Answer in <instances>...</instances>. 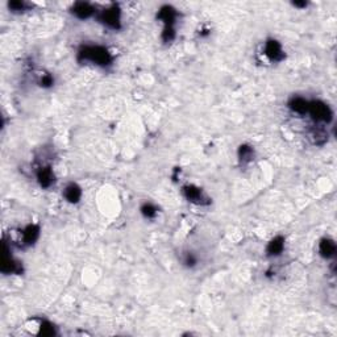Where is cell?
I'll use <instances>...</instances> for the list:
<instances>
[{
  "label": "cell",
  "instance_id": "obj_9",
  "mask_svg": "<svg viewBox=\"0 0 337 337\" xmlns=\"http://www.w3.org/2000/svg\"><path fill=\"white\" fill-rule=\"evenodd\" d=\"M36 178H37L40 187L42 188L52 187L56 182V175L50 166H41L36 172Z\"/></svg>",
  "mask_w": 337,
  "mask_h": 337
},
{
  "label": "cell",
  "instance_id": "obj_21",
  "mask_svg": "<svg viewBox=\"0 0 337 337\" xmlns=\"http://www.w3.org/2000/svg\"><path fill=\"white\" fill-rule=\"evenodd\" d=\"M292 5H294V7H296V8H302V9H303V8L307 7V3H306V1H294V3H292Z\"/></svg>",
  "mask_w": 337,
  "mask_h": 337
},
{
  "label": "cell",
  "instance_id": "obj_8",
  "mask_svg": "<svg viewBox=\"0 0 337 337\" xmlns=\"http://www.w3.org/2000/svg\"><path fill=\"white\" fill-rule=\"evenodd\" d=\"M71 13H73L77 19L81 20H87L90 19L91 16H94L96 13V8L92 5V4L87 3V1H77L74 3V5L71 7Z\"/></svg>",
  "mask_w": 337,
  "mask_h": 337
},
{
  "label": "cell",
  "instance_id": "obj_13",
  "mask_svg": "<svg viewBox=\"0 0 337 337\" xmlns=\"http://www.w3.org/2000/svg\"><path fill=\"white\" fill-rule=\"evenodd\" d=\"M65 199L71 204H77L82 198V188L77 183H69L63 190Z\"/></svg>",
  "mask_w": 337,
  "mask_h": 337
},
{
  "label": "cell",
  "instance_id": "obj_7",
  "mask_svg": "<svg viewBox=\"0 0 337 337\" xmlns=\"http://www.w3.org/2000/svg\"><path fill=\"white\" fill-rule=\"evenodd\" d=\"M265 56L273 62H281L284 59V50L280 42L270 39L265 42Z\"/></svg>",
  "mask_w": 337,
  "mask_h": 337
},
{
  "label": "cell",
  "instance_id": "obj_12",
  "mask_svg": "<svg viewBox=\"0 0 337 337\" xmlns=\"http://www.w3.org/2000/svg\"><path fill=\"white\" fill-rule=\"evenodd\" d=\"M284 249V237L282 236H276L270 240V242L266 246V254L269 257H278L282 254Z\"/></svg>",
  "mask_w": 337,
  "mask_h": 337
},
{
  "label": "cell",
  "instance_id": "obj_14",
  "mask_svg": "<svg viewBox=\"0 0 337 337\" xmlns=\"http://www.w3.org/2000/svg\"><path fill=\"white\" fill-rule=\"evenodd\" d=\"M319 254L323 258H332L336 254V244L334 240L331 238H323L322 241L319 242Z\"/></svg>",
  "mask_w": 337,
  "mask_h": 337
},
{
  "label": "cell",
  "instance_id": "obj_19",
  "mask_svg": "<svg viewBox=\"0 0 337 337\" xmlns=\"http://www.w3.org/2000/svg\"><path fill=\"white\" fill-rule=\"evenodd\" d=\"M40 335H42V336H54L56 335V330H54V326L52 324V323L46 322V320H42L41 323H40Z\"/></svg>",
  "mask_w": 337,
  "mask_h": 337
},
{
  "label": "cell",
  "instance_id": "obj_16",
  "mask_svg": "<svg viewBox=\"0 0 337 337\" xmlns=\"http://www.w3.org/2000/svg\"><path fill=\"white\" fill-rule=\"evenodd\" d=\"M7 7L12 13H23L25 11H29L32 5L23 0H15V1H8Z\"/></svg>",
  "mask_w": 337,
  "mask_h": 337
},
{
  "label": "cell",
  "instance_id": "obj_1",
  "mask_svg": "<svg viewBox=\"0 0 337 337\" xmlns=\"http://www.w3.org/2000/svg\"><path fill=\"white\" fill-rule=\"evenodd\" d=\"M77 59L79 62H91L100 67H107L112 63L113 57L107 48L100 45H83L78 50Z\"/></svg>",
  "mask_w": 337,
  "mask_h": 337
},
{
  "label": "cell",
  "instance_id": "obj_20",
  "mask_svg": "<svg viewBox=\"0 0 337 337\" xmlns=\"http://www.w3.org/2000/svg\"><path fill=\"white\" fill-rule=\"evenodd\" d=\"M54 79L50 74H45V75L40 79V86H42V87H52Z\"/></svg>",
  "mask_w": 337,
  "mask_h": 337
},
{
  "label": "cell",
  "instance_id": "obj_5",
  "mask_svg": "<svg viewBox=\"0 0 337 337\" xmlns=\"http://www.w3.org/2000/svg\"><path fill=\"white\" fill-rule=\"evenodd\" d=\"M1 273H3V274H21V273H23V265L12 257V254L9 253V250H8L7 242H4Z\"/></svg>",
  "mask_w": 337,
  "mask_h": 337
},
{
  "label": "cell",
  "instance_id": "obj_15",
  "mask_svg": "<svg viewBox=\"0 0 337 337\" xmlns=\"http://www.w3.org/2000/svg\"><path fill=\"white\" fill-rule=\"evenodd\" d=\"M237 157L241 165H248L254 158V149L248 144H242V145L238 146Z\"/></svg>",
  "mask_w": 337,
  "mask_h": 337
},
{
  "label": "cell",
  "instance_id": "obj_2",
  "mask_svg": "<svg viewBox=\"0 0 337 337\" xmlns=\"http://www.w3.org/2000/svg\"><path fill=\"white\" fill-rule=\"evenodd\" d=\"M315 123L330 124L332 121L334 113L328 104H326L322 100H312L308 103V112Z\"/></svg>",
  "mask_w": 337,
  "mask_h": 337
},
{
  "label": "cell",
  "instance_id": "obj_18",
  "mask_svg": "<svg viewBox=\"0 0 337 337\" xmlns=\"http://www.w3.org/2000/svg\"><path fill=\"white\" fill-rule=\"evenodd\" d=\"M182 262L186 268H194L198 264V256L194 252H184Z\"/></svg>",
  "mask_w": 337,
  "mask_h": 337
},
{
  "label": "cell",
  "instance_id": "obj_11",
  "mask_svg": "<svg viewBox=\"0 0 337 337\" xmlns=\"http://www.w3.org/2000/svg\"><path fill=\"white\" fill-rule=\"evenodd\" d=\"M308 100H306L302 96H292L291 99L288 100V108L291 110L294 113H298V115H306L308 112Z\"/></svg>",
  "mask_w": 337,
  "mask_h": 337
},
{
  "label": "cell",
  "instance_id": "obj_17",
  "mask_svg": "<svg viewBox=\"0 0 337 337\" xmlns=\"http://www.w3.org/2000/svg\"><path fill=\"white\" fill-rule=\"evenodd\" d=\"M142 216L145 219H154L157 216V207L152 203H144L140 208Z\"/></svg>",
  "mask_w": 337,
  "mask_h": 337
},
{
  "label": "cell",
  "instance_id": "obj_10",
  "mask_svg": "<svg viewBox=\"0 0 337 337\" xmlns=\"http://www.w3.org/2000/svg\"><path fill=\"white\" fill-rule=\"evenodd\" d=\"M23 244L27 246L33 245L40 237V226L36 224H29L23 229Z\"/></svg>",
  "mask_w": 337,
  "mask_h": 337
},
{
  "label": "cell",
  "instance_id": "obj_6",
  "mask_svg": "<svg viewBox=\"0 0 337 337\" xmlns=\"http://www.w3.org/2000/svg\"><path fill=\"white\" fill-rule=\"evenodd\" d=\"M157 19L164 23V29H175V23L178 19V12L172 5L165 4L158 9Z\"/></svg>",
  "mask_w": 337,
  "mask_h": 337
},
{
  "label": "cell",
  "instance_id": "obj_4",
  "mask_svg": "<svg viewBox=\"0 0 337 337\" xmlns=\"http://www.w3.org/2000/svg\"><path fill=\"white\" fill-rule=\"evenodd\" d=\"M184 198L190 202V203L198 204V206H208L211 203V199L208 198L202 188L196 187L194 184H187L182 188Z\"/></svg>",
  "mask_w": 337,
  "mask_h": 337
},
{
  "label": "cell",
  "instance_id": "obj_3",
  "mask_svg": "<svg viewBox=\"0 0 337 337\" xmlns=\"http://www.w3.org/2000/svg\"><path fill=\"white\" fill-rule=\"evenodd\" d=\"M98 20L103 25L110 28V29L119 31L120 28H121V12H120L119 5L117 4H112L108 8L103 9L98 15Z\"/></svg>",
  "mask_w": 337,
  "mask_h": 337
}]
</instances>
